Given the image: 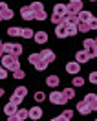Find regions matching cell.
I'll use <instances>...</instances> for the list:
<instances>
[{
    "label": "cell",
    "instance_id": "cell-23",
    "mask_svg": "<svg viewBox=\"0 0 97 121\" xmlns=\"http://www.w3.org/2000/svg\"><path fill=\"white\" fill-rule=\"evenodd\" d=\"M60 92H62V95H64V97H66L68 101L75 97V90L72 88V86H70V88H64V90H60Z\"/></svg>",
    "mask_w": 97,
    "mask_h": 121
},
{
    "label": "cell",
    "instance_id": "cell-16",
    "mask_svg": "<svg viewBox=\"0 0 97 121\" xmlns=\"http://www.w3.org/2000/svg\"><path fill=\"white\" fill-rule=\"evenodd\" d=\"M92 11H86V9H82L81 13H79V15H77V18H79V22H90V20H92Z\"/></svg>",
    "mask_w": 97,
    "mask_h": 121
},
{
    "label": "cell",
    "instance_id": "cell-33",
    "mask_svg": "<svg viewBox=\"0 0 97 121\" xmlns=\"http://www.w3.org/2000/svg\"><path fill=\"white\" fill-rule=\"evenodd\" d=\"M82 84H84V79H82L81 75H73V86L79 88V86H82Z\"/></svg>",
    "mask_w": 97,
    "mask_h": 121
},
{
    "label": "cell",
    "instance_id": "cell-51",
    "mask_svg": "<svg viewBox=\"0 0 97 121\" xmlns=\"http://www.w3.org/2000/svg\"><path fill=\"white\" fill-rule=\"evenodd\" d=\"M0 20H2V17H0Z\"/></svg>",
    "mask_w": 97,
    "mask_h": 121
},
{
    "label": "cell",
    "instance_id": "cell-14",
    "mask_svg": "<svg viewBox=\"0 0 97 121\" xmlns=\"http://www.w3.org/2000/svg\"><path fill=\"white\" fill-rule=\"evenodd\" d=\"M75 60H77L79 64H84V62L90 60V57H88V53L84 52V50H79V52L75 53Z\"/></svg>",
    "mask_w": 97,
    "mask_h": 121
},
{
    "label": "cell",
    "instance_id": "cell-28",
    "mask_svg": "<svg viewBox=\"0 0 97 121\" xmlns=\"http://www.w3.org/2000/svg\"><path fill=\"white\" fill-rule=\"evenodd\" d=\"M13 15H15V13H13V9H6V11H2V20H11V18H13Z\"/></svg>",
    "mask_w": 97,
    "mask_h": 121
},
{
    "label": "cell",
    "instance_id": "cell-40",
    "mask_svg": "<svg viewBox=\"0 0 97 121\" xmlns=\"http://www.w3.org/2000/svg\"><path fill=\"white\" fill-rule=\"evenodd\" d=\"M6 77H8V70L4 66H0V79H6Z\"/></svg>",
    "mask_w": 97,
    "mask_h": 121
},
{
    "label": "cell",
    "instance_id": "cell-17",
    "mask_svg": "<svg viewBox=\"0 0 97 121\" xmlns=\"http://www.w3.org/2000/svg\"><path fill=\"white\" fill-rule=\"evenodd\" d=\"M53 15L64 17L66 15V4H55V6H53Z\"/></svg>",
    "mask_w": 97,
    "mask_h": 121
},
{
    "label": "cell",
    "instance_id": "cell-19",
    "mask_svg": "<svg viewBox=\"0 0 97 121\" xmlns=\"http://www.w3.org/2000/svg\"><path fill=\"white\" fill-rule=\"evenodd\" d=\"M30 9L33 11V15H35V13H38V11H44V4H42V2H31Z\"/></svg>",
    "mask_w": 97,
    "mask_h": 121
},
{
    "label": "cell",
    "instance_id": "cell-6",
    "mask_svg": "<svg viewBox=\"0 0 97 121\" xmlns=\"http://www.w3.org/2000/svg\"><path fill=\"white\" fill-rule=\"evenodd\" d=\"M77 112L81 114V116H90V114L93 112V110H92V106H90L88 103H84V101H79V103H77Z\"/></svg>",
    "mask_w": 97,
    "mask_h": 121
},
{
    "label": "cell",
    "instance_id": "cell-45",
    "mask_svg": "<svg viewBox=\"0 0 97 121\" xmlns=\"http://www.w3.org/2000/svg\"><path fill=\"white\" fill-rule=\"evenodd\" d=\"M2 57H4V50L0 48V59H2Z\"/></svg>",
    "mask_w": 97,
    "mask_h": 121
},
{
    "label": "cell",
    "instance_id": "cell-31",
    "mask_svg": "<svg viewBox=\"0 0 97 121\" xmlns=\"http://www.w3.org/2000/svg\"><path fill=\"white\" fill-rule=\"evenodd\" d=\"M51 24H55V26H59V24H64V17L53 15V17H51Z\"/></svg>",
    "mask_w": 97,
    "mask_h": 121
},
{
    "label": "cell",
    "instance_id": "cell-10",
    "mask_svg": "<svg viewBox=\"0 0 97 121\" xmlns=\"http://www.w3.org/2000/svg\"><path fill=\"white\" fill-rule=\"evenodd\" d=\"M55 35H57V39H66L68 37V26L66 24L55 26Z\"/></svg>",
    "mask_w": 97,
    "mask_h": 121
},
{
    "label": "cell",
    "instance_id": "cell-50",
    "mask_svg": "<svg viewBox=\"0 0 97 121\" xmlns=\"http://www.w3.org/2000/svg\"><path fill=\"white\" fill-rule=\"evenodd\" d=\"M93 40H95V44H97V39H93Z\"/></svg>",
    "mask_w": 97,
    "mask_h": 121
},
{
    "label": "cell",
    "instance_id": "cell-39",
    "mask_svg": "<svg viewBox=\"0 0 97 121\" xmlns=\"http://www.w3.org/2000/svg\"><path fill=\"white\" fill-rule=\"evenodd\" d=\"M88 81H90V83H93V84H97V72H92V73H90Z\"/></svg>",
    "mask_w": 97,
    "mask_h": 121
},
{
    "label": "cell",
    "instance_id": "cell-34",
    "mask_svg": "<svg viewBox=\"0 0 97 121\" xmlns=\"http://www.w3.org/2000/svg\"><path fill=\"white\" fill-rule=\"evenodd\" d=\"M46 18H48L46 9H44V11H38V13H35V20H46Z\"/></svg>",
    "mask_w": 97,
    "mask_h": 121
},
{
    "label": "cell",
    "instance_id": "cell-20",
    "mask_svg": "<svg viewBox=\"0 0 97 121\" xmlns=\"http://www.w3.org/2000/svg\"><path fill=\"white\" fill-rule=\"evenodd\" d=\"M17 117H18V121L30 119V110H26V108H18V110H17Z\"/></svg>",
    "mask_w": 97,
    "mask_h": 121
},
{
    "label": "cell",
    "instance_id": "cell-42",
    "mask_svg": "<svg viewBox=\"0 0 97 121\" xmlns=\"http://www.w3.org/2000/svg\"><path fill=\"white\" fill-rule=\"evenodd\" d=\"M8 9V4L6 2H0V15H2V11H6Z\"/></svg>",
    "mask_w": 97,
    "mask_h": 121
},
{
    "label": "cell",
    "instance_id": "cell-24",
    "mask_svg": "<svg viewBox=\"0 0 97 121\" xmlns=\"http://www.w3.org/2000/svg\"><path fill=\"white\" fill-rule=\"evenodd\" d=\"M33 35H35V31L31 28H22V33H20L22 39H33Z\"/></svg>",
    "mask_w": 97,
    "mask_h": 121
},
{
    "label": "cell",
    "instance_id": "cell-46",
    "mask_svg": "<svg viewBox=\"0 0 97 121\" xmlns=\"http://www.w3.org/2000/svg\"><path fill=\"white\" fill-rule=\"evenodd\" d=\"M4 94H6V92H4V88H0V97H2Z\"/></svg>",
    "mask_w": 97,
    "mask_h": 121
},
{
    "label": "cell",
    "instance_id": "cell-43",
    "mask_svg": "<svg viewBox=\"0 0 97 121\" xmlns=\"http://www.w3.org/2000/svg\"><path fill=\"white\" fill-rule=\"evenodd\" d=\"M8 121H18V117H17V114H15V116H8Z\"/></svg>",
    "mask_w": 97,
    "mask_h": 121
},
{
    "label": "cell",
    "instance_id": "cell-7",
    "mask_svg": "<svg viewBox=\"0 0 97 121\" xmlns=\"http://www.w3.org/2000/svg\"><path fill=\"white\" fill-rule=\"evenodd\" d=\"M42 114H44V110H42V108H40L38 105L31 106V108H30V119H33V121H38L40 117H42Z\"/></svg>",
    "mask_w": 97,
    "mask_h": 121
},
{
    "label": "cell",
    "instance_id": "cell-8",
    "mask_svg": "<svg viewBox=\"0 0 97 121\" xmlns=\"http://www.w3.org/2000/svg\"><path fill=\"white\" fill-rule=\"evenodd\" d=\"M66 72L70 73V75H77L79 72H81V64L77 62V60H70L66 64Z\"/></svg>",
    "mask_w": 97,
    "mask_h": 121
},
{
    "label": "cell",
    "instance_id": "cell-29",
    "mask_svg": "<svg viewBox=\"0 0 97 121\" xmlns=\"http://www.w3.org/2000/svg\"><path fill=\"white\" fill-rule=\"evenodd\" d=\"M95 99H97V95L90 92V94H86V95H84V99H82V101H84V103H88V105H92V103H93Z\"/></svg>",
    "mask_w": 97,
    "mask_h": 121
},
{
    "label": "cell",
    "instance_id": "cell-32",
    "mask_svg": "<svg viewBox=\"0 0 97 121\" xmlns=\"http://www.w3.org/2000/svg\"><path fill=\"white\" fill-rule=\"evenodd\" d=\"M13 77L20 81V79H24V77H26V73H24V70H22V68H18V70H15V72H13Z\"/></svg>",
    "mask_w": 97,
    "mask_h": 121
},
{
    "label": "cell",
    "instance_id": "cell-52",
    "mask_svg": "<svg viewBox=\"0 0 97 121\" xmlns=\"http://www.w3.org/2000/svg\"><path fill=\"white\" fill-rule=\"evenodd\" d=\"M95 121H97V117H95Z\"/></svg>",
    "mask_w": 97,
    "mask_h": 121
},
{
    "label": "cell",
    "instance_id": "cell-44",
    "mask_svg": "<svg viewBox=\"0 0 97 121\" xmlns=\"http://www.w3.org/2000/svg\"><path fill=\"white\" fill-rule=\"evenodd\" d=\"M90 106H92V110H97V99H95V101H93V103H92Z\"/></svg>",
    "mask_w": 97,
    "mask_h": 121
},
{
    "label": "cell",
    "instance_id": "cell-35",
    "mask_svg": "<svg viewBox=\"0 0 97 121\" xmlns=\"http://www.w3.org/2000/svg\"><path fill=\"white\" fill-rule=\"evenodd\" d=\"M22 101H24V99H22V97H18L17 94H13V95H11V99H9V103H13V105H20Z\"/></svg>",
    "mask_w": 97,
    "mask_h": 121
},
{
    "label": "cell",
    "instance_id": "cell-21",
    "mask_svg": "<svg viewBox=\"0 0 97 121\" xmlns=\"http://www.w3.org/2000/svg\"><path fill=\"white\" fill-rule=\"evenodd\" d=\"M20 33H22V28H18V26H13V28H9V30H8L9 37H20Z\"/></svg>",
    "mask_w": 97,
    "mask_h": 121
},
{
    "label": "cell",
    "instance_id": "cell-37",
    "mask_svg": "<svg viewBox=\"0 0 97 121\" xmlns=\"http://www.w3.org/2000/svg\"><path fill=\"white\" fill-rule=\"evenodd\" d=\"M62 116H64V117H66V119L70 121V119H72V117H73V110H70V108H66V110L62 112Z\"/></svg>",
    "mask_w": 97,
    "mask_h": 121
},
{
    "label": "cell",
    "instance_id": "cell-11",
    "mask_svg": "<svg viewBox=\"0 0 97 121\" xmlns=\"http://www.w3.org/2000/svg\"><path fill=\"white\" fill-rule=\"evenodd\" d=\"M33 39H35L37 44H46V42H48V33H46L44 30H42V31H35Z\"/></svg>",
    "mask_w": 97,
    "mask_h": 121
},
{
    "label": "cell",
    "instance_id": "cell-25",
    "mask_svg": "<svg viewBox=\"0 0 97 121\" xmlns=\"http://www.w3.org/2000/svg\"><path fill=\"white\" fill-rule=\"evenodd\" d=\"M13 94H17L18 97H22V99H24V97H26V95H28V88H26V86H17Z\"/></svg>",
    "mask_w": 97,
    "mask_h": 121
},
{
    "label": "cell",
    "instance_id": "cell-5",
    "mask_svg": "<svg viewBox=\"0 0 97 121\" xmlns=\"http://www.w3.org/2000/svg\"><path fill=\"white\" fill-rule=\"evenodd\" d=\"M82 11V2H68L66 4V13L68 15H79Z\"/></svg>",
    "mask_w": 97,
    "mask_h": 121
},
{
    "label": "cell",
    "instance_id": "cell-2",
    "mask_svg": "<svg viewBox=\"0 0 97 121\" xmlns=\"http://www.w3.org/2000/svg\"><path fill=\"white\" fill-rule=\"evenodd\" d=\"M2 50H4V55H15V57H20L22 55V44H17V42H6L2 44Z\"/></svg>",
    "mask_w": 97,
    "mask_h": 121
},
{
    "label": "cell",
    "instance_id": "cell-4",
    "mask_svg": "<svg viewBox=\"0 0 97 121\" xmlns=\"http://www.w3.org/2000/svg\"><path fill=\"white\" fill-rule=\"evenodd\" d=\"M48 99L51 101V105H66L68 103V99L62 95V92L60 90H53L50 95H48Z\"/></svg>",
    "mask_w": 97,
    "mask_h": 121
},
{
    "label": "cell",
    "instance_id": "cell-49",
    "mask_svg": "<svg viewBox=\"0 0 97 121\" xmlns=\"http://www.w3.org/2000/svg\"><path fill=\"white\" fill-rule=\"evenodd\" d=\"M0 48H2V40H0Z\"/></svg>",
    "mask_w": 97,
    "mask_h": 121
},
{
    "label": "cell",
    "instance_id": "cell-38",
    "mask_svg": "<svg viewBox=\"0 0 97 121\" xmlns=\"http://www.w3.org/2000/svg\"><path fill=\"white\" fill-rule=\"evenodd\" d=\"M90 30H97V17H92V20L88 22Z\"/></svg>",
    "mask_w": 97,
    "mask_h": 121
},
{
    "label": "cell",
    "instance_id": "cell-47",
    "mask_svg": "<svg viewBox=\"0 0 97 121\" xmlns=\"http://www.w3.org/2000/svg\"><path fill=\"white\" fill-rule=\"evenodd\" d=\"M70 2H82V0H70Z\"/></svg>",
    "mask_w": 97,
    "mask_h": 121
},
{
    "label": "cell",
    "instance_id": "cell-15",
    "mask_svg": "<svg viewBox=\"0 0 97 121\" xmlns=\"http://www.w3.org/2000/svg\"><path fill=\"white\" fill-rule=\"evenodd\" d=\"M64 24H66L68 28H70V26H77V24H79V18H77V15H64Z\"/></svg>",
    "mask_w": 97,
    "mask_h": 121
},
{
    "label": "cell",
    "instance_id": "cell-1",
    "mask_svg": "<svg viewBox=\"0 0 97 121\" xmlns=\"http://www.w3.org/2000/svg\"><path fill=\"white\" fill-rule=\"evenodd\" d=\"M0 60H2V66H4L6 70L15 72V70L20 68V60H18V57H15V55H4Z\"/></svg>",
    "mask_w": 97,
    "mask_h": 121
},
{
    "label": "cell",
    "instance_id": "cell-41",
    "mask_svg": "<svg viewBox=\"0 0 97 121\" xmlns=\"http://www.w3.org/2000/svg\"><path fill=\"white\" fill-rule=\"evenodd\" d=\"M51 121H68V119L64 117V116H62V114H60V116H55V117H53Z\"/></svg>",
    "mask_w": 97,
    "mask_h": 121
},
{
    "label": "cell",
    "instance_id": "cell-22",
    "mask_svg": "<svg viewBox=\"0 0 97 121\" xmlns=\"http://www.w3.org/2000/svg\"><path fill=\"white\" fill-rule=\"evenodd\" d=\"M48 66H50V62H48V60H44V59H40L37 64H35V70H37V72H44Z\"/></svg>",
    "mask_w": 97,
    "mask_h": 121
},
{
    "label": "cell",
    "instance_id": "cell-18",
    "mask_svg": "<svg viewBox=\"0 0 97 121\" xmlns=\"http://www.w3.org/2000/svg\"><path fill=\"white\" fill-rule=\"evenodd\" d=\"M17 110H18V105H13V103H8V105L4 106V114L6 116H15Z\"/></svg>",
    "mask_w": 97,
    "mask_h": 121
},
{
    "label": "cell",
    "instance_id": "cell-3",
    "mask_svg": "<svg viewBox=\"0 0 97 121\" xmlns=\"http://www.w3.org/2000/svg\"><path fill=\"white\" fill-rule=\"evenodd\" d=\"M82 46H84V52L88 53L90 59H95L97 57V44L93 39H86L84 42H82Z\"/></svg>",
    "mask_w": 97,
    "mask_h": 121
},
{
    "label": "cell",
    "instance_id": "cell-9",
    "mask_svg": "<svg viewBox=\"0 0 97 121\" xmlns=\"http://www.w3.org/2000/svg\"><path fill=\"white\" fill-rule=\"evenodd\" d=\"M20 18H24V20H35V15H33V11L30 9V6L20 8Z\"/></svg>",
    "mask_w": 97,
    "mask_h": 121
},
{
    "label": "cell",
    "instance_id": "cell-27",
    "mask_svg": "<svg viewBox=\"0 0 97 121\" xmlns=\"http://www.w3.org/2000/svg\"><path fill=\"white\" fill-rule=\"evenodd\" d=\"M77 31H79V33H88V31H90L88 22H79V24H77Z\"/></svg>",
    "mask_w": 97,
    "mask_h": 121
},
{
    "label": "cell",
    "instance_id": "cell-30",
    "mask_svg": "<svg viewBox=\"0 0 97 121\" xmlns=\"http://www.w3.org/2000/svg\"><path fill=\"white\" fill-rule=\"evenodd\" d=\"M33 97H35V101H37V103H42V101L46 99V94L38 90V92H35V95H33Z\"/></svg>",
    "mask_w": 97,
    "mask_h": 121
},
{
    "label": "cell",
    "instance_id": "cell-48",
    "mask_svg": "<svg viewBox=\"0 0 97 121\" xmlns=\"http://www.w3.org/2000/svg\"><path fill=\"white\" fill-rule=\"evenodd\" d=\"M88 2H97V0H88Z\"/></svg>",
    "mask_w": 97,
    "mask_h": 121
},
{
    "label": "cell",
    "instance_id": "cell-13",
    "mask_svg": "<svg viewBox=\"0 0 97 121\" xmlns=\"http://www.w3.org/2000/svg\"><path fill=\"white\" fill-rule=\"evenodd\" d=\"M38 53H40V57L44 60H48V62H53V60H55V52H53V50H48V48H46V50H42V52H38Z\"/></svg>",
    "mask_w": 97,
    "mask_h": 121
},
{
    "label": "cell",
    "instance_id": "cell-36",
    "mask_svg": "<svg viewBox=\"0 0 97 121\" xmlns=\"http://www.w3.org/2000/svg\"><path fill=\"white\" fill-rule=\"evenodd\" d=\"M79 31H77V26H70L68 28V37H75Z\"/></svg>",
    "mask_w": 97,
    "mask_h": 121
},
{
    "label": "cell",
    "instance_id": "cell-26",
    "mask_svg": "<svg viewBox=\"0 0 97 121\" xmlns=\"http://www.w3.org/2000/svg\"><path fill=\"white\" fill-rule=\"evenodd\" d=\"M40 59H42V57H40V53H30V57H28V62L35 66V64H37Z\"/></svg>",
    "mask_w": 97,
    "mask_h": 121
},
{
    "label": "cell",
    "instance_id": "cell-12",
    "mask_svg": "<svg viewBox=\"0 0 97 121\" xmlns=\"http://www.w3.org/2000/svg\"><path fill=\"white\" fill-rule=\"evenodd\" d=\"M46 84H48L50 88H57L60 84V77L59 75H48L46 77Z\"/></svg>",
    "mask_w": 97,
    "mask_h": 121
}]
</instances>
